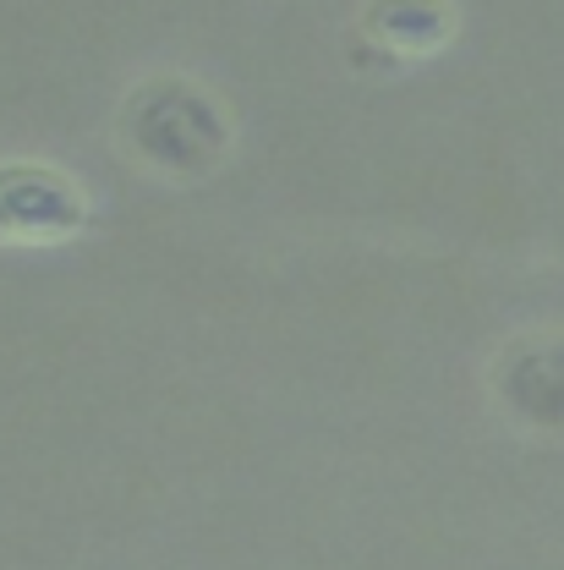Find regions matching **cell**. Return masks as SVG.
I'll use <instances>...</instances> for the list:
<instances>
[{"label": "cell", "instance_id": "3", "mask_svg": "<svg viewBox=\"0 0 564 570\" xmlns=\"http://www.w3.org/2000/svg\"><path fill=\"white\" fill-rule=\"evenodd\" d=\"M494 395L521 428L564 433V341L560 335L515 341L494 362Z\"/></svg>", "mask_w": 564, "mask_h": 570}, {"label": "cell", "instance_id": "1", "mask_svg": "<svg viewBox=\"0 0 564 570\" xmlns=\"http://www.w3.org/2000/svg\"><path fill=\"white\" fill-rule=\"evenodd\" d=\"M121 138L154 176L198 181L230 154V116L187 77H148L121 105Z\"/></svg>", "mask_w": 564, "mask_h": 570}, {"label": "cell", "instance_id": "2", "mask_svg": "<svg viewBox=\"0 0 564 570\" xmlns=\"http://www.w3.org/2000/svg\"><path fill=\"white\" fill-rule=\"evenodd\" d=\"M88 230V198L44 159L0 165V247H56Z\"/></svg>", "mask_w": 564, "mask_h": 570}, {"label": "cell", "instance_id": "4", "mask_svg": "<svg viewBox=\"0 0 564 570\" xmlns=\"http://www.w3.org/2000/svg\"><path fill=\"white\" fill-rule=\"evenodd\" d=\"M362 39L367 50H384L389 67L412 56H438L455 39V6L449 0H367Z\"/></svg>", "mask_w": 564, "mask_h": 570}]
</instances>
